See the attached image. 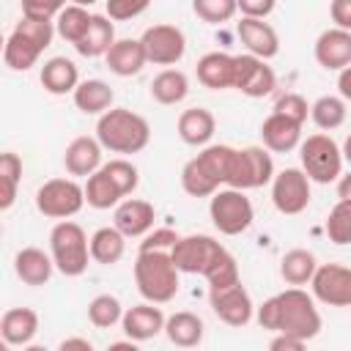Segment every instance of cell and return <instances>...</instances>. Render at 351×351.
I'll return each instance as SVG.
<instances>
[{
    "instance_id": "cell-46",
    "label": "cell",
    "mask_w": 351,
    "mask_h": 351,
    "mask_svg": "<svg viewBox=\"0 0 351 351\" xmlns=\"http://www.w3.org/2000/svg\"><path fill=\"white\" fill-rule=\"evenodd\" d=\"M71 0H22V16L55 19Z\"/></svg>"
},
{
    "instance_id": "cell-44",
    "label": "cell",
    "mask_w": 351,
    "mask_h": 351,
    "mask_svg": "<svg viewBox=\"0 0 351 351\" xmlns=\"http://www.w3.org/2000/svg\"><path fill=\"white\" fill-rule=\"evenodd\" d=\"M274 112H280V115H285V118H291L296 123H304L307 115H310V104H307V99L302 93H285V96L277 99Z\"/></svg>"
},
{
    "instance_id": "cell-36",
    "label": "cell",
    "mask_w": 351,
    "mask_h": 351,
    "mask_svg": "<svg viewBox=\"0 0 351 351\" xmlns=\"http://www.w3.org/2000/svg\"><path fill=\"white\" fill-rule=\"evenodd\" d=\"M90 19H93V14H90L85 5L69 3V5L55 16V30H58V36H60L63 41L80 44L82 36H85L88 27H90Z\"/></svg>"
},
{
    "instance_id": "cell-35",
    "label": "cell",
    "mask_w": 351,
    "mask_h": 351,
    "mask_svg": "<svg viewBox=\"0 0 351 351\" xmlns=\"http://www.w3.org/2000/svg\"><path fill=\"white\" fill-rule=\"evenodd\" d=\"M189 93V80L181 69H165L151 80V96L159 104H178Z\"/></svg>"
},
{
    "instance_id": "cell-40",
    "label": "cell",
    "mask_w": 351,
    "mask_h": 351,
    "mask_svg": "<svg viewBox=\"0 0 351 351\" xmlns=\"http://www.w3.org/2000/svg\"><path fill=\"white\" fill-rule=\"evenodd\" d=\"M203 277H206V282H208V291H217V288H228V285L241 282L239 263H236V258H233L228 250H222V252L214 258V263L206 269Z\"/></svg>"
},
{
    "instance_id": "cell-17",
    "label": "cell",
    "mask_w": 351,
    "mask_h": 351,
    "mask_svg": "<svg viewBox=\"0 0 351 351\" xmlns=\"http://www.w3.org/2000/svg\"><path fill=\"white\" fill-rule=\"evenodd\" d=\"M154 219H156L154 203L140 200V197H123V200L115 206V214H112V225H115L126 239L145 236V233L154 228Z\"/></svg>"
},
{
    "instance_id": "cell-48",
    "label": "cell",
    "mask_w": 351,
    "mask_h": 351,
    "mask_svg": "<svg viewBox=\"0 0 351 351\" xmlns=\"http://www.w3.org/2000/svg\"><path fill=\"white\" fill-rule=\"evenodd\" d=\"M236 3L241 16H255V19H266L277 5V0H236Z\"/></svg>"
},
{
    "instance_id": "cell-41",
    "label": "cell",
    "mask_w": 351,
    "mask_h": 351,
    "mask_svg": "<svg viewBox=\"0 0 351 351\" xmlns=\"http://www.w3.org/2000/svg\"><path fill=\"white\" fill-rule=\"evenodd\" d=\"M324 230L332 244H351V200H337L324 222Z\"/></svg>"
},
{
    "instance_id": "cell-24",
    "label": "cell",
    "mask_w": 351,
    "mask_h": 351,
    "mask_svg": "<svg viewBox=\"0 0 351 351\" xmlns=\"http://www.w3.org/2000/svg\"><path fill=\"white\" fill-rule=\"evenodd\" d=\"M197 80L203 88H211V90H225V88H233V80H236V55H228V52H206L200 60H197Z\"/></svg>"
},
{
    "instance_id": "cell-14",
    "label": "cell",
    "mask_w": 351,
    "mask_h": 351,
    "mask_svg": "<svg viewBox=\"0 0 351 351\" xmlns=\"http://www.w3.org/2000/svg\"><path fill=\"white\" fill-rule=\"evenodd\" d=\"M310 291L321 304L351 307V266L321 263L310 280Z\"/></svg>"
},
{
    "instance_id": "cell-22",
    "label": "cell",
    "mask_w": 351,
    "mask_h": 351,
    "mask_svg": "<svg viewBox=\"0 0 351 351\" xmlns=\"http://www.w3.org/2000/svg\"><path fill=\"white\" fill-rule=\"evenodd\" d=\"M104 60H107V69L112 74L134 77L148 63V55H145V47H143L140 38H115V44L107 49Z\"/></svg>"
},
{
    "instance_id": "cell-39",
    "label": "cell",
    "mask_w": 351,
    "mask_h": 351,
    "mask_svg": "<svg viewBox=\"0 0 351 351\" xmlns=\"http://www.w3.org/2000/svg\"><path fill=\"white\" fill-rule=\"evenodd\" d=\"M121 318H123V304H121L118 296H112V293H99V296L90 299V304H88V321H90L93 326L110 329V326L121 324Z\"/></svg>"
},
{
    "instance_id": "cell-11",
    "label": "cell",
    "mask_w": 351,
    "mask_h": 351,
    "mask_svg": "<svg viewBox=\"0 0 351 351\" xmlns=\"http://www.w3.org/2000/svg\"><path fill=\"white\" fill-rule=\"evenodd\" d=\"M271 203L280 214H302L310 206V176L302 167H285L271 178Z\"/></svg>"
},
{
    "instance_id": "cell-47",
    "label": "cell",
    "mask_w": 351,
    "mask_h": 351,
    "mask_svg": "<svg viewBox=\"0 0 351 351\" xmlns=\"http://www.w3.org/2000/svg\"><path fill=\"white\" fill-rule=\"evenodd\" d=\"M181 236L170 228H156V230H148L140 241V250H173V244L178 241Z\"/></svg>"
},
{
    "instance_id": "cell-2",
    "label": "cell",
    "mask_w": 351,
    "mask_h": 351,
    "mask_svg": "<svg viewBox=\"0 0 351 351\" xmlns=\"http://www.w3.org/2000/svg\"><path fill=\"white\" fill-rule=\"evenodd\" d=\"M178 266L170 250H140L134 261V285L145 302L167 304L178 293Z\"/></svg>"
},
{
    "instance_id": "cell-30",
    "label": "cell",
    "mask_w": 351,
    "mask_h": 351,
    "mask_svg": "<svg viewBox=\"0 0 351 351\" xmlns=\"http://www.w3.org/2000/svg\"><path fill=\"white\" fill-rule=\"evenodd\" d=\"M203 332H206V326H203L200 315H195V313H189V310L173 313V315L165 321V335H167V340H170L173 346H178V348H195V346H200Z\"/></svg>"
},
{
    "instance_id": "cell-4",
    "label": "cell",
    "mask_w": 351,
    "mask_h": 351,
    "mask_svg": "<svg viewBox=\"0 0 351 351\" xmlns=\"http://www.w3.org/2000/svg\"><path fill=\"white\" fill-rule=\"evenodd\" d=\"M55 22L52 19H36V16H22L14 30L5 38L3 47V60L11 71H27L30 66H36V60L41 58V52L52 44L55 38Z\"/></svg>"
},
{
    "instance_id": "cell-43",
    "label": "cell",
    "mask_w": 351,
    "mask_h": 351,
    "mask_svg": "<svg viewBox=\"0 0 351 351\" xmlns=\"http://www.w3.org/2000/svg\"><path fill=\"white\" fill-rule=\"evenodd\" d=\"M101 167H104L107 176L121 186L123 195H132V192L137 189V184H140V173H137V167H134L129 159H110V162H104Z\"/></svg>"
},
{
    "instance_id": "cell-49",
    "label": "cell",
    "mask_w": 351,
    "mask_h": 351,
    "mask_svg": "<svg viewBox=\"0 0 351 351\" xmlns=\"http://www.w3.org/2000/svg\"><path fill=\"white\" fill-rule=\"evenodd\" d=\"M329 16H332L335 27L351 30V0H332L329 3Z\"/></svg>"
},
{
    "instance_id": "cell-34",
    "label": "cell",
    "mask_w": 351,
    "mask_h": 351,
    "mask_svg": "<svg viewBox=\"0 0 351 351\" xmlns=\"http://www.w3.org/2000/svg\"><path fill=\"white\" fill-rule=\"evenodd\" d=\"M315 269H318L315 255H313L310 250H302V247L288 250V252L280 258V277H282L288 285H299V288H302V285H310Z\"/></svg>"
},
{
    "instance_id": "cell-37",
    "label": "cell",
    "mask_w": 351,
    "mask_h": 351,
    "mask_svg": "<svg viewBox=\"0 0 351 351\" xmlns=\"http://www.w3.org/2000/svg\"><path fill=\"white\" fill-rule=\"evenodd\" d=\"M22 181V159L14 151H3L0 154V211H8L16 200V189Z\"/></svg>"
},
{
    "instance_id": "cell-10",
    "label": "cell",
    "mask_w": 351,
    "mask_h": 351,
    "mask_svg": "<svg viewBox=\"0 0 351 351\" xmlns=\"http://www.w3.org/2000/svg\"><path fill=\"white\" fill-rule=\"evenodd\" d=\"M85 206V186L74 178H49L36 192V208L49 219H69Z\"/></svg>"
},
{
    "instance_id": "cell-27",
    "label": "cell",
    "mask_w": 351,
    "mask_h": 351,
    "mask_svg": "<svg viewBox=\"0 0 351 351\" xmlns=\"http://www.w3.org/2000/svg\"><path fill=\"white\" fill-rule=\"evenodd\" d=\"M41 85L47 93L52 96H66V93H74V88L80 85V71H77V63L63 58V55H55L49 58L44 66H41V74H38Z\"/></svg>"
},
{
    "instance_id": "cell-3",
    "label": "cell",
    "mask_w": 351,
    "mask_h": 351,
    "mask_svg": "<svg viewBox=\"0 0 351 351\" xmlns=\"http://www.w3.org/2000/svg\"><path fill=\"white\" fill-rule=\"evenodd\" d=\"M96 137L112 154H140L151 140V126L126 107H110L96 121Z\"/></svg>"
},
{
    "instance_id": "cell-51",
    "label": "cell",
    "mask_w": 351,
    "mask_h": 351,
    "mask_svg": "<svg viewBox=\"0 0 351 351\" xmlns=\"http://www.w3.org/2000/svg\"><path fill=\"white\" fill-rule=\"evenodd\" d=\"M60 351H93V343L88 337H66L58 346Z\"/></svg>"
},
{
    "instance_id": "cell-33",
    "label": "cell",
    "mask_w": 351,
    "mask_h": 351,
    "mask_svg": "<svg viewBox=\"0 0 351 351\" xmlns=\"http://www.w3.org/2000/svg\"><path fill=\"white\" fill-rule=\"evenodd\" d=\"M123 252H126V236L115 225L93 230V236H90V258L96 263L112 266V263H118L123 258Z\"/></svg>"
},
{
    "instance_id": "cell-5",
    "label": "cell",
    "mask_w": 351,
    "mask_h": 351,
    "mask_svg": "<svg viewBox=\"0 0 351 351\" xmlns=\"http://www.w3.org/2000/svg\"><path fill=\"white\" fill-rule=\"evenodd\" d=\"M230 145H203L197 156H192L181 170V186L189 197H211L225 181L233 159Z\"/></svg>"
},
{
    "instance_id": "cell-23",
    "label": "cell",
    "mask_w": 351,
    "mask_h": 351,
    "mask_svg": "<svg viewBox=\"0 0 351 351\" xmlns=\"http://www.w3.org/2000/svg\"><path fill=\"white\" fill-rule=\"evenodd\" d=\"M261 140L274 154H288L302 143V123L280 115L271 110V115L261 123Z\"/></svg>"
},
{
    "instance_id": "cell-12",
    "label": "cell",
    "mask_w": 351,
    "mask_h": 351,
    "mask_svg": "<svg viewBox=\"0 0 351 351\" xmlns=\"http://www.w3.org/2000/svg\"><path fill=\"white\" fill-rule=\"evenodd\" d=\"M143 47H145V55H148V63L154 66H176L184 52H186V36L181 27L176 25H151L145 27V33L140 36Z\"/></svg>"
},
{
    "instance_id": "cell-38",
    "label": "cell",
    "mask_w": 351,
    "mask_h": 351,
    "mask_svg": "<svg viewBox=\"0 0 351 351\" xmlns=\"http://www.w3.org/2000/svg\"><path fill=\"white\" fill-rule=\"evenodd\" d=\"M310 118L318 129L332 132L337 126H343L346 121V99L343 96H321L310 104Z\"/></svg>"
},
{
    "instance_id": "cell-32",
    "label": "cell",
    "mask_w": 351,
    "mask_h": 351,
    "mask_svg": "<svg viewBox=\"0 0 351 351\" xmlns=\"http://www.w3.org/2000/svg\"><path fill=\"white\" fill-rule=\"evenodd\" d=\"M123 197H126V195H123L121 186L107 176L104 167H99L93 176H88V181H85V203H88L90 208L104 211V208L118 206Z\"/></svg>"
},
{
    "instance_id": "cell-18",
    "label": "cell",
    "mask_w": 351,
    "mask_h": 351,
    "mask_svg": "<svg viewBox=\"0 0 351 351\" xmlns=\"http://www.w3.org/2000/svg\"><path fill=\"white\" fill-rule=\"evenodd\" d=\"M313 55L318 66H324L326 71H343L346 66H351V30H343V27L324 30L315 38Z\"/></svg>"
},
{
    "instance_id": "cell-1",
    "label": "cell",
    "mask_w": 351,
    "mask_h": 351,
    "mask_svg": "<svg viewBox=\"0 0 351 351\" xmlns=\"http://www.w3.org/2000/svg\"><path fill=\"white\" fill-rule=\"evenodd\" d=\"M255 318L261 329L293 335L299 340H313L321 332V313L315 307V296L302 291L299 285H291L274 296H269L261 307H255Z\"/></svg>"
},
{
    "instance_id": "cell-31",
    "label": "cell",
    "mask_w": 351,
    "mask_h": 351,
    "mask_svg": "<svg viewBox=\"0 0 351 351\" xmlns=\"http://www.w3.org/2000/svg\"><path fill=\"white\" fill-rule=\"evenodd\" d=\"M112 44H115V25H112V19L104 16V14H93L88 33L82 36L80 44H74V49L82 58H101V55H107V49Z\"/></svg>"
},
{
    "instance_id": "cell-45",
    "label": "cell",
    "mask_w": 351,
    "mask_h": 351,
    "mask_svg": "<svg viewBox=\"0 0 351 351\" xmlns=\"http://www.w3.org/2000/svg\"><path fill=\"white\" fill-rule=\"evenodd\" d=\"M148 5H151V0H104L107 16H110V19H115V22L134 19V16H140Z\"/></svg>"
},
{
    "instance_id": "cell-54",
    "label": "cell",
    "mask_w": 351,
    "mask_h": 351,
    "mask_svg": "<svg viewBox=\"0 0 351 351\" xmlns=\"http://www.w3.org/2000/svg\"><path fill=\"white\" fill-rule=\"evenodd\" d=\"M340 151H343V162H348V165H351V134H348V137L343 140Z\"/></svg>"
},
{
    "instance_id": "cell-6",
    "label": "cell",
    "mask_w": 351,
    "mask_h": 351,
    "mask_svg": "<svg viewBox=\"0 0 351 351\" xmlns=\"http://www.w3.org/2000/svg\"><path fill=\"white\" fill-rule=\"evenodd\" d=\"M49 255L55 261V269L66 277H80L88 269L90 258V239L82 230V225L71 219H60L49 230Z\"/></svg>"
},
{
    "instance_id": "cell-20",
    "label": "cell",
    "mask_w": 351,
    "mask_h": 351,
    "mask_svg": "<svg viewBox=\"0 0 351 351\" xmlns=\"http://www.w3.org/2000/svg\"><path fill=\"white\" fill-rule=\"evenodd\" d=\"M101 151L104 145L99 143V137H74L69 145H66V154H63V165H66V173L74 176V178H88L93 176L99 167H101Z\"/></svg>"
},
{
    "instance_id": "cell-19",
    "label": "cell",
    "mask_w": 351,
    "mask_h": 351,
    "mask_svg": "<svg viewBox=\"0 0 351 351\" xmlns=\"http://www.w3.org/2000/svg\"><path fill=\"white\" fill-rule=\"evenodd\" d=\"M236 33H239L241 44L247 47V52H252V55H258L263 60H271L280 52V36L266 19L241 16L236 22Z\"/></svg>"
},
{
    "instance_id": "cell-8",
    "label": "cell",
    "mask_w": 351,
    "mask_h": 351,
    "mask_svg": "<svg viewBox=\"0 0 351 351\" xmlns=\"http://www.w3.org/2000/svg\"><path fill=\"white\" fill-rule=\"evenodd\" d=\"M271 178H274V162H271L269 148L266 145L263 148L261 145H247V148L233 151L225 186L247 192V189H258V186L271 184Z\"/></svg>"
},
{
    "instance_id": "cell-25",
    "label": "cell",
    "mask_w": 351,
    "mask_h": 351,
    "mask_svg": "<svg viewBox=\"0 0 351 351\" xmlns=\"http://www.w3.org/2000/svg\"><path fill=\"white\" fill-rule=\"evenodd\" d=\"M14 271L25 285L38 288V285L49 282V277L55 271V261H52V255H47L38 247H22L14 255Z\"/></svg>"
},
{
    "instance_id": "cell-55",
    "label": "cell",
    "mask_w": 351,
    "mask_h": 351,
    "mask_svg": "<svg viewBox=\"0 0 351 351\" xmlns=\"http://www.w3.org/2000/svg\"><path fill=\"white\" fill-rule=\"evenodd\" d=\"M71 3H77V5H85V8H88V5H93V3H99V0H71Z\"/></svg>"
},
{
    "instance_id": "cell-7",
    "label": "cell",
    "mask_w": 351,
    "mask_h": 351,
    "mask_svg": "<svg viewBox=\"0 0 351 351\" xmlns=\"http://www.w3.org/2000/svg\"><path fill=\"white\" fill-rule=\"evenodd\" d=\"M299 159H302V170L315 184H332L343 176V151L324 132L310 134L307 140L299 143Z\"/></svg>"
},
{
    "instance_id": "cell-53",
    "label": "cell",
    "mask_w": 351,
    "mask_h": 351,
    "mask_svg": "<svg viewBox=\"0 0 351 351\" xmlns=\"http://www.w3.org/2000/svg\"><path fill=\"white\" fill-rule=\"evenodd\" d=\"M337 197L340 200H351V173L337 178Z\"/></svg>"
},
{
    "instance_id": "cell-9",
    "label": "cell",
    "mask_w": 351,
    "mask_h": 351,
    "mask_svg": "<svg viewBox=\"0 0 351 351\" xmlns=\"http://www.w3.org/2000/svg\"><path fill=\"white\" fill-rule=\"evenodd\" d=\"M208 214H211L214 228L219 233H225V236L244 233L252 225V219H255V208H252L250 197L244 195V189H233V186L217 189L211 195Z\"/></svg>"
},
{
    "instance_id": "cell-13",
    "label": "cell",
    "mask_w": 351,
    "mask_h": 351,
    "mask_svg": "<svg viewBox=\"0 0 351 351\" xmlns=\"http://www.w3.org/2000/svg\"><path fill=\"white\" fill-rule=\"evenodd\" d=\"M225 247L217 239H211L206 233H192V236H181L173 244L170 255H173L178 271H184V274H206V269L214 263V258Z\"/></svg>"
},
{
    "instance_id": "cell-29",
    "label": "cell",
    "mask_w": 351,
    "mask_h": 351,
    "mask_svg": "<svg viewBox=\"0 0 351 351\" xmlns=\"http://www.w3.org/2000/svg\"><path fill=\"white\" fill-rule=\"evenodd\" d=\"M74 104L80 112L85 115H101L112 107L115 101V93L112 88L104 82V80H82L77 88H74Z\"/></svg>"
},
{
    "instance_id": "cell-26",
    "label": "cell",
    "mask_w": 351,
    "mask_h": 351,
    "mask_svg": "<svg viewBox=\"0 0 351 351\" xmlns=\"http://www.w3.org/2000/svg\"><path fill=\"white\" fill-rule=\"evenodd\" d=\"M38 332V313L30 307H11L0 318V337L5 346H30Z\"/></svg>"
},
{
    "instance_id": "cell-21",
    "label": "cell",
    "mask_w": 351,
    "mask_h": 351,
    "mask_svg": "<svg viewBox=\"0 0 351 351\" xmlns=\"http://www.w3.org/2000/svg\"><path fill=\"white\" fill-rule=\"evenodd\" d=\"M165 313L154 304V302H143V304H134L129 310H123V318H121V326H123V335L137 340V343H145L151 337H156L159 332H165Z\"/></svg>"
},
{
    "instance_id": "cell-50",
    "label": "cell",
    "mask_w": 351,
    "mask_h": 351,
    "mask_svg": "<svg viewBox=\"0 0 351 351\" xmlns=\"http://www.w3.org/2000/svg\"><path fill=\"white\" fill-rule=\"evenodd\" d=\"M302 346H304V340H299L293 335H282V332H274V337L269 343V348H274V351H299Z\"/></svg>"
},
{
    "instance_id": "cell-15",
    "label": "cell",
    "mask_w": 351,
    "mask_h": 351,
    "mask_svg": "<svg viewBox=\"0 0 351 351\" xmlns=\"http://www.w3.org/2000/svg\"><path fill=\"white\" fill-rule=\"evenodd\" d=\"M233 88L241 90L250 99H263L277 88V74L263 58H258L252 52H244V55H236Z\"/></svg>"
},
{
    "instance_id": "cell-16",
    "label": "cell",
    "mask_w": 351,
    "mask_h": 351,
    "mask_svg": "<svg viewBox=\"0 0 351 351\" xmlns=\"http://www.w3.org/2000/svg\"><path fill=\"white\" fill-rule=\"evenodd\" d=\"M208 304H211L214 315L228 326H247L255 318V304L241 282L208 291Z\"/></svg>"
},
{
    "instance_id": "cell-52",
    "label": "cell",
    "mask_w": 351,
    "mask_h": 351,
    "mask_svg": "<svg viewBox=\"0 0 351 351\" xmlns=\"http://www.w3.org/2000/svg\"><path fill=\"white\" fill-rule=\"evenodd\" d=\"M337 90L346 101H351V66H346L340 74H337Z\"/></svg>"
},
{
    "instance_id": "cell-42",
    "label": "cell",
    "mask_w": 351,
    "mask_h": 351,
    "mask_svg": "<svg viewBox=\"0 0 351 351\" xmlns=\"http://www.w3.org/2000/svg\"><path fill=\"white\" fill-rule=\"evenodd\" d=\"M192 11L197 19L208 25H222L239 14V3L236 0H192Z\"/></svg>"
},
{
    "instance_id": "cell-28",
    "label": "cell",
    "mask_w": 351,
    "mask_h": 351,
    "mask_svg": "<svg viewBox=\"0 0 351 351\" xmlns=\"http://www.w3.org/2000/svg\"><path fill=\"white\" fill-rule=\"evenodd\" d=\"M176 129H178V137L186 145H195V148L197 145H208V140L217 132V118L206 107H189V110H184L178 115Z\"/></svg>"
}]
</instances>
